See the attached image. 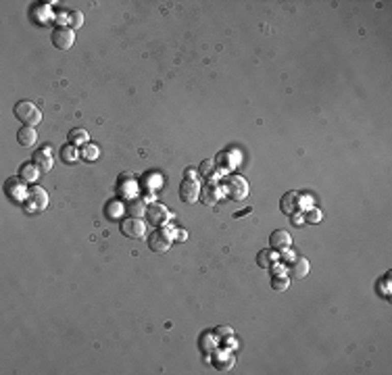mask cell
Returning <instances> with one entry per match:
<instances>
[{
  "mask_svg": "<svg viewBox=\"0 0 392 375\" xmlns=\"http://www.w3.org/2000/svg\"><path fill=\"white\" fill-rule=\"evenodd\" d=\"M15 117L23 125H30V127H36L42 121L40 108L30 100H21V102L15 104Z\"/></svg>",
  "mask_w": 392,
  "mask_h": 375,
  "instance_id": "1",
  "label": "cell"
},
{
  "mask_svg": "<svg viewBox=\"0 0 392 375\" xmlns=\"http://www.w3.org/2000/svg\"><path fill=\"white\" fill-rule=\"evenodd\" d=\"M25 205H27V211H32V213L46 209V207H48V194H46V190H44V188H40V186L27 188Z\"/></svg>",
  "mask_w": 392,
  "mask_h": 375,
  "instance_id": "2",
  "label": "cell"
},
{
  "mask_svg": "<svg viewBox=\"0 0 392 375\" xmlns=\"http://www.w3.org/2000/svg\"><path fill=\"white\" fill-rule=\"evenodd\" d=\"M201 184L199 180H194V178H186L182 182V188H180V198L186 203V205H194L196 200L201 198Z\"/></svg>",
  "mask_w": 392,
  "mask_h": 375,
  "instance_id": "3",
  "label": "cell"
},
{
  "mask_svg": "<svg viewBox=\"0 0 392 375\" xmlns=\"http://www.w3.org/2000/svg\"><path fill=\"white\" fill-rule=\"evenodd\" d=\"M144 232H146V225H144V221L140 217H129V219H125V221H121V234L125 238L136 240V238H142Z\"/></svg>",
  "mask_w": 392,
  "mask_h": 375,
  "instance_id": "4",
  "label": "cell"
},
{
  "mask_svg": "<svg viewBox=\"0 0 392 375\" xmlns=\"http://www.w3.org/2000/svg\"><path fill=\"white\" fill-rule=\"evenodd\" d=\"M73 42H75V36H73V30L69 27H57L52 32V44L59 50H69L73 46Z\"/></svg>",
  "mask_w": 392,
  "mask_h": 375,
  "instance_id": "5",
  "label": "cell"
},
{
  "mask_svg": "<svg viewBox=\"0 0 392 375\" xmlns=\"http://www.w3.org/2000/svg\"><path fill=\"white\" fill-rule=\"evenodd\" d=\"M32 163H34V165H36L42 173L52 171L54 161H52V157H50V148H48V146H44V148L36 150V152H34V157H32Z\"/></svg>",
  "mask_w": 392,
  "mask_h": 375,
  "instance_id": "6",
  "label": "cell"
},
{
  "mask_svg": "<svg viewBox=\"0 0 392 375\" xmlns=\"http://www.w3.org/2000/svg\"><path fill=\"white\" fill-rule=\"evenodd\" d=\"M228 192L234 200H242V198H246V194H248V184L242 178H238V175H232L228 180Z\"/></svg>",
  "mask_w": 392,
  "mask_h": 375,
  "instance_id": "7",
  "label": "cell"
},
{
  "mask_svg": "<svg viewBox=\"0 0 392 375\" xmlns=\"http://www.w3.org/2000/svg\"><path fill=\"white\" fill-rule=\"evenodd\" d=\"M146 219L150 225H165L169 219V211L163 205H150L146 209Z\"/></svg>",
  "mask_w": 392,
  "mask_h": 375,
  "instance_id": "8",
  "label": "cell"
},
{
  "mask_svg": "<svg viewBox=\"0 0 392 375\" xmlns=\"http://www.w3.org/2000/svg\"><path fill=\"white\" fill-rule=\"evenodd\" d=\"M169 246H171V240L163 234V232H152L150 236H148V248L152 250V252H165V250H169Z\"/></svg>",
  "mask_w": 392,
  "mask_h": 375,
  "instance_id": "9",
  "label": "cell"
},
{
  "mask_svg": "<svg viewBox=\"0 0 392 375\" xmlns=\"http://www.w3.org/2000/svg\"><path fill=\"white\" fill-rule=\"evenodd\" d=\"M290 242H292V238H290V234L284 232V229H275V232L271 234V238H269V244H271L273 250H286V248L290 246Z\"/></svg>",
  "mask_w": 392,
  "mask_h": 375,
  "instance_id": "10",
  "label": "cell"
},
{
  "mask_svg": "<svg viewBox=\"0 0 392 375\" xmlns=\"http://www.w3.org/2000/svg\"><path fill=\"white\" fill-rule=\"evenodd\" d=\"M288 271H290V277H292V279H302L304 275L309 273V261H307V258H302V256L294 258V261L290 263Z\"/></svg>",
  "mask_w": 392,
  "mask_h": 375,
  "instance_id": "11",
  "label": "cell"
},
{
  "mask_svg": "<svg viewBox=\"0 0 392 375\" xmlns=\"http://www.w3.org/2000/svg\"><path fill=\"white\" fill-rule=\"evenodd\" d=\"M17 140H19V144L21 146H34L36 142H38V134H36V129L34 127H30V125H23L19 131H17Z\"/></svg>",
  "mask_w": 392,
  "mask_h": 375,
  "instance_id": "12",
  "label": "cell"
},
{
  "mask_svg": "<svg viewBox=\"0 0 392 375\" xmlns=\"http://www.w3.org/2000/svg\"><path fill=\"white\" fill-rule=\"evenodd\" d=\"M7 192H9V196L11 198H15V200L19 203V200H23V198L27 196V188L21 184L19 180H9V184H7Z\"/></svg>",
  "mask_w": 392,
  "mask_h": 375,
  "instance_id": "13",
  "label": "cell"
},
{
  "mask_svg": "<svg viewBox=\"0 0 392 375\" xmlns=\"http://www.w3.org/2000/svg\"><path fill=\"white\" fill-rule=\"evenodd\" d=\"M277 261H279V256L273 250H261L257 256V265L263 269H271L273 265H277Z\"/></svg>",
  "mask_w": 392,
  "mask_h": 375,
  "instance_id": "14",
  "label": "cell"
},
{
  "mask_svg": "<svg viewBox=\"0 0 392 375\" xmlns=\"http://www.w3.org/2000/svg\"><path fill=\"white\" fill-rule=\"evenodd\" d=\"M79 157H81V152H79L77 146H73V144H67V146L61 148V161H63V163L73 165V163L79 161Z\"/></svg>",
  "mask_w": 392,
  "mask_h": 375,
  "instance_id": "15",
  "label": "cell"
},
{
  "mask_svg": "<svg viewBox=\"0 0 392 375\" xmlns=\"http://www.w3.org/2000/svg\"><path fill=\"white\" fill-rule=\"evenodd\" d=\"M67 138H69V144H73V146H86V144H90V142H88V140H90L88 131L81 129V127L71 129L69 134H67Z\"/></svg>",
  "mask_w": 392,
  "mask_h": 375,
  "instance_id": "16",
  "label": "cell"
},
{
  "mask_svg": "<svg viewBox=\"0 0 392 375\" xmlns=\"http://www.w3.org/2000/svg\"><path fill=\"white\" fill-rule=\"evenodd\" d=\"M296 200H298V194H296V192L284 194V198H282V213L292 217L294 211H296Z\"/></svg>",
  "mask_w": 392,
  "mask_h": 375,
  "instance_id": "17",
  "label": "cell"
},
{
  "mask_svg": "<svg viewBox=\"0 0 392 375\" xmlns=\"http://www.w3.org/2000/svg\"><path fill=\"white\" fill-rule=\"evenodd\" d=\"M100 157V148L96 146V144H86L83 148H81V159L83 161H96Z\"/></svg>",
  "mask_w": 392,
  "mask_h": 375,
  "instance_id": "18",
  "label": "cell"
},
{
  "mask_svg": "<svg viewBox=\"0 0 392 375\" xmlns=\"http://www.w3.org/2000/svg\"><path fill=\"white\" fill-rule=\"evenodd\" d=\"M38 171L40 169L34 163H25L23 167H21V180H23V182H34L38 178Z\"/></svg>",
  "mask_w": 392,
  "mask_h": 375,
  "instance_id": "19",
  "label": "cell"
},
{
  "mask_svg": "<svg viewBox=\"0 0 392 375\" xmlns=\"http://www.w3.org/2000/svg\"><path fill=\"white\" fill-rule=\"evenodd\" d=\"M215 344H217V334H213V332H207V334H203V338H201V348H203V352H213V348H215Z\"/></svg>",
  "mask_w": 392,
  "mask_h": 375,
  "instance_id": "20",
  "label": "cell"
},
{
  "mask_svg": "<svg viewBox=\"0 0 392 375\" xmlns=\"http://www.w3.org/2000/svg\"><path fill=\"white\" fill-rule=\"evenodd\" d=\"M217 198H219V192H217V186L209 184L207 188H203V203H205V205H213V203H217Z\"/></svg>",
  "mask_w": 392,
  "mask_h": 375,
  "instance_id": "21",
  "label": "cell"
},
{
  "mask_svg": "<svg viewBox=\"0 0 392 375\" xmlns=\"http://www.w3.org/2000/svg\"><path fill=\"white\" fill-rule=\"evenodd\" d=\"M127 211H129V215H132V217H142V215H146V207H144L142 200H132V203L127 205Z\"/></svg>",
  "mask_w": 392,
  "mask_h": 375,
  "instance_id": "22",
  "label": "cell"
},
{
  "mask_svg": "<svg viewBox=\"0 0 392 375\" xmlns=\"http://www.w3.org/2000/svg\"><path fill=\"white\" fill-rule=\"evenodd\" d=\"M271 285H273V290H277V292H284V290L288 288V279H286V277H279V275H273V279H271Z\"/></svg>",
  "mask_w": 392,
  "mask_h": 375,
  "instance_id": "23",
  "label": "cell"
},
{
  "mask_svg": "<svg viewBox=\"0 0 392 375\" xmlns=\"http://www.w3.org/2000/svg\"><path fill=\"white\" fill-rule=\"evenodd\" d=\"M121 211H123V207H121L119 203H108V207H106V217H119Z\"/></svg>",
  "mask_w": 392,
  "mask_h": 375,
  "instance_id": "24",
  "label": "cell"
},
{
  "mask_svg": "<svg viewBox=\"0 0 392 375\" xmlns=\"http://www.w3.org/2000/svg\"><path fill=\"white\" fill-rule=\"evenodd\" d=\"M213 169H215V163H213L211 159H209V161H205V163L201 165V173L205 175V178H209V175L213 173Z\"/></svg>",
  "mask_w": 392,
  "mask_h": 375,
  "instance_id": "25",
  "label": "cell"
},
{
  "mask_svg": "<svg viewBox=\"0 0 392 375\" xmlns=\"http://www.w3.org/2000/svg\"><path fill=\"white\" fill-rule=\"evenodd\" d=\"M71 25L73 27H81L83 25V15L81 13H77V11L71 13Z\"/></svg>",
  "mask_w": 392,
  "mask_h": 375,
  "instance_id": "26",
  "label": "cell"
},
{
  "mask_svg": "<svg viewBox=\"0 0 392 375\" xmlns=\"http://www.w3.org/2000/svg\"><path fill=\"white\" fill-rule=\"evenodd\" d=\"M319 219H321V213H319L317 209H311V211L307 213V221H309V223H319Z\"/></svg>",
  "mask_w": 392,
  "mask_h": 375,
  "instance_id": "27",
  "label": "cell"
},
{
  "mask_svg": "<svg viewBox=\"0 0 392 375\" xmlns=\"http://www.w3.org/2000/svg\"><path fill=\"white\" fill-rule=\"evenodd\" d=\"M296 256H294V252H290L288 248L286 250H282V261H284V263H292Z\"/></svg>",
  "mask_w": 392,
  "mask_h": 375,
  "instance_id": "28",
  "label": "cell"
},
{
  "mask_svg": "<svg viewBox=\"0 0 392 375\" xmlns=\"http://www.w3.org/2000/svg\"><path fill=\"white\" fill-rule=\"evenodd\" d=\"M215 334H226V336H232V329H230V327H219Z\"/></svg>",
  "mask_w": 392,
  "mask_h": 375,
  "instance_id": "29",
  "label": "cell"
},
{
  "mask_svg": "<svg viewBox=\"0 0 392 375\" xmlns=\"http://www.w3.org/2000/svg\"><path fill=\"white\" fill-rule=\"evenodd\" d=\"M186 236H188V234H186L184 229H180V232H178V240H182V242H184V240H188Z\"/></svg>",
  "mask_w": 392,
  "mask_h": 375,
  "instance_id": "30",
  "label": "cell"
}]
</instances>
